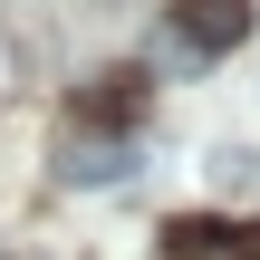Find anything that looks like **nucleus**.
Masks as SVG:
<instances>
[{"label": "nucleus", "instance_id": "20e7f679", "mask_svg": "<svg viewBox=\"0 0 260 260\" xmlns=\"http://www.w3.org/2000/svg\"><path fill=\"white\" fill-rule=\"evenodd\" d=\"M203 174H212L222 193H251V183H260V154H251V145H212V164H203Z\"/></svg>", "mask_w": 260, "mask_h": 260}, {"label": "nucleus", "instance_id": "39448f33", "mask_svg": "<svg viewBox=\"0 0 260 260\" xmlns=\"http://www.w3.org/2000/svg\"><path fill=\"white\" fill-rule=\"evenodd\" d=\"M87 106H96V116H125V106H135V77H96V96H87Z\"/></svg>", "mask_w": 260, "mask_h": 260}, {"label": "nucleus", "instance_id": "f257e3e1", "mask_svg": "<svg viewBox=\"0 0 260 260\" xmlns=\"http://www.w3.org/2000/svg\"><path fill=\"white\" fill-rule=\"evenodd\" d=\"M174 39L193 58H222V48L251 39V0H174Z\"/></svg>", "mask_w": 260, "mask_h": 260}, {"label": "nucleus", "instance_id": "f03ea898", "mask_svg": "<svg viewBox=\"0 0 260 260\" xmlns=\"http://www.w3.org/2000/svg\"><path fill=\"white\" fill-rule=\"evenodd\" d=\"M154 260H260V232H241V222H212V212H193V222H174V232L154 241Z\"/></svg>", "mask_w": 260, "mask_h": 260}, {"label": "nucleus", "instance_id": "7ed1b4c3", "mask_svg": "<svg viewBox=\"0 0 260 260\" xmlns=\"http://www.w3.org/2000/svg\"><path fill=\"white\" fill-rule=\"evenodd\" d=\"M125 164H135V154H125L116 135H68V145H58V183H125Z\"/></svg>", "mask_w": 260, "mask_h": 260}]
</instances>
